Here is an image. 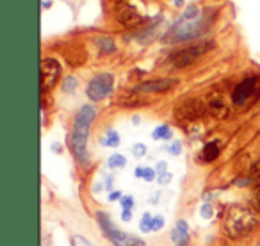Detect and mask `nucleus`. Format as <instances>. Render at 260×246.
Instances as JSON below:
<instances>
[{
	"mask_svg": "<svg viewBox=\"0 0 260 246\" xmlns=\"http://www.w3.org/2000/svg\"><path fill=\"white\" fill-rule=\"evenodd\" d=\"M94 116H96V109L93 105H82L79 109V112H77L75 121H73L70 146H72V152L75 153V157L80 163L87 161V138H89V131L94 121Z\"/></svg>",
	"mask_w": 260,
	"mask_h": 246,
	"instance_id": "obj_1",
	"label": "nucleus"
},
{
	"mask_svg": "<svg viewBox=\"0 0 260 246\" xmlns=\"http://www.w3.org/2000/svg\"><path fill=\"white\" fill-rule=\"evenodd\" d=\"M256 223H258V218H256L255 210L248 209V207L232 205L224 216V232L228 237L241 239L251 234Z\"/></svg>",
	"mask_w": 260,
	"mask_h": 246,
	"instance_id": "obj_2",
	"label": "nucleus"
},
{
	"mask_svg": "<svg viewBox=\"0 0 260 246\" xmlns=\"http://www.w3.org/2000/svg\"><path fill=\"white\" fill-rule=\"evenodd\" d=\"M214 47H216L214 41H200V43L189 45V47L180 48L178 52H175L170 57V63L173 68H187L192 63L198 61L202 55H205L209 50H212Z\"/></svg>",
	"mask_w": 260,
	"mask_h": 246,
	"instance_id": "obj_3",
	"label": "nucleus"
},
{
	"mask_svg": "<svg viewBox=\"0 0 260 246\" xmlns=\"http://www.w3.org/2000/svg\"><path fill=\"white\" fill-rule=\"evenodd\" d=\"M112 87H114V77L111 73H98L87 84V97L93 102H100L111 95Z\"/></svg>",
	"mask_w": 260,
	"mask_h": 246,
	"instance_id": "obj_4",
	"label": "nucleus"
},
{
	"mask_svg": "<svg viewBox=\"0 0 260 246\" xmlns=\"http://www.w3.org/2000/svg\"><path fill=\"white\" fill-rule=\"evenodd\" d=\"M207 111V105L203 104L200 98H187L184 100L177 109H175V116L180 121H194L200 119Z\"/></svg>",
	"mask_w": 260,
	"mask_h": 246,
	"instance_id": "obj_5",
	"label": "nucleus"
},
{
	"mask_svg": "<svg viewBox=\"0 0 260 246\" xmlns=\"http://www.w3.org/2000/svg\"><path fill=\"white\" fill-rule=\"evenodd\" d=\"M258 87H260L258 77H249V79H244L242 82H239L237 86H235L234 93H232V102H234L235 105H244L249 98L255 97Z\"/></svg>",
	"mask_w": 260,
	"mask_h": 246,
	"instance_id": "obj_6",
	"label": "nucleus"
},
{
	"mask_svg": "<svg viewBox=\"0 0 260 246\" xmlns=\"http://www.w3.org/2000/svg\"><path fill=\"white\" fill-rule=\"evenodd\" d=\"M59 79H61V65L52 57L43 59L41 63V89H52Z\"/></svg>",
	"mask_w": 260,
	"mask_h": 246,
	"instance_id": "obj_7",
	"label": "nucleus"
},
{
	"mask_svg": "<svg viewBox=\"0 0 260 246\" xmlns=\"http://www.w3.org/2000/svg\"><path fill=\"white\" fill-rule=\"evenodd\" d=\"M177 79H157V80H146V82L139 84L136 87V91L139 93H164V91H170L173 86H177Z\"/></svg>",
	"mask_w": 260,
	"mask_h": 246,
	"instance_id": "obj_8",
	"label": "nucleus"
},
{
	"mask_svg": "<svg viewBox=\"0 0 260 246\" xmlns=\"http://www.w3.org/2000/svg\"><path fill=\"white\" fill-rule=\"evenodd\" d=\"M118 20L123 23L125 27H138L143 23V16L141 13L136 8H132L130 4H121L118 8Z\"/></svg>",
	"mask_w": 260,
	"mask_h": 246,
	"instance_id": "obj_9",
	"label": "nucleus"
},
{
	"mask_svg": "<svg viewBox=\"0 0 260 246\" xmlns=\"http://www.w3.org/2000/svg\"><path fill=\"white\" fill-rule=\"evenodd\" d=\"M207 111L217 119H223L230 114V109H228L226 102H224V98L221 97V95H212V97L209 98V102H207Z\"/></svg>",
	"mask_w": 260,
	"mask_h": 246,
	"instance_id": "obj_10",
	"label": "nucleus"
},
{
	"mask_svg": "<svg viewBox=\"0 0 260 246\" xmlns=\"http://www.w3.org/2000/svg\"><path fill=\"white\" fill-rule=\"evenodd\" d=\"M96 220H98V223H100V227H102V230H104V234L107 235V237L111 239L112 242H116L123 235V232L119 230V228L116 227L114 223H112L107 212H96Z\"/></svg>",
	"mask_w": 260,
	"mask_h": 246,
	"instance_id": "obj_11",
	"label": "nucleus"
},
{
	"mask_svg": "<svg viewBox=\"0 0 260 246\" xmlns=\"http://www.w3.org/2000/svg\"><path fill=\"white\" fill-rule=\"evenodd\" d=\"M171 241L177 242V244H185L187 242V223L184 220L177 221L173 232H171Z\"/></svg>",
	"mask_w": 260,
	"mask_h": 246,
	"instance_id": "obj_12",
	"label": "nucleus"
},
{
	"mask_svg": "<svg viewBox=\"0 0 260 246\" xmlns=\"http://www.w3.org/2000/svg\"><path fill=\"white\" fill-rule=\"evenodd\" d=\"M219 152H221V148H219V143H216V141H210V143H207V145L203 146L202 159L205 161V163H212L214 159H217V157H219Z\"/></svg>",
	"mask_w": 260,
	"mask_h": 246,
	"instance_id": "obj_13",
	"label": "nucleus"
},
{
	"mask_svg": "<svg viewBox=\"0 0 260 246\" xmlns=\"http://www.w3.org/2000/svg\"><path fill=\"white\" fill-rule=\"evenodd\" d=\"M114 246H145V242L136 237V235H128L123 232V235L114 242Z\"/></svg>",
	"mask_w": 260,
	"mask_h": 246,
	"instance_id": "obj_14",
	"label": "nucleus"
},
{
	"mask_svg": "<svg viewBox=\"0 0 260 246\" xmlns=\"http://www.w3.org/2000/svg\"><path fill=\"white\" fill-rule=\"evenodd\" d=\"M96 45H98V48H100V52H105V54L116 50V45L111 38H100V40H96Z\"/></svg>",
	"mask_w": 260,
	"mask_h": 246,
	"instance_id": "obj_15",
	"label": "nucleus"
},
{
	"mask_svg": "<svg viewBox=\"0 0 260 246\" xmlns=\"http://www.w3.org/2000/svg\"><path fill=\"white\" fill-rule=\"evenodd\" d=\"M155 170H152V168H138L136 170V177L139 178H145L146 182H152L153 178H155Z\"/></svg>",
	"mask_w": 260,
	"mask_h": 246,
	"instance_id": "obj_16",
	"label": "nucleus"
},
{
	"mask_svg": "<svg viewBox=\"0 0 260 246\" xmlns=\"http://www.w3.org/2000/svg\"><path fill=\"white\" fill-rule=\"evenodd\" d=\"M153 139H170L171 138V131L168 125H160V127H157L155 131H153Z\"/></svg>",
	"mask_w": 260,
	"mask_h": 246,
	"instance_id": "obj_17",
	"label": "nucleus"
},
{
	"mask_svg": "<svg viewBox=\"0 0 260 246\" xmlns=\"http://www.w3.org/2000/svg\"><path fill=\"white\" fill-rule=\"evenodd\" d=\"M104 145L105 146H118L119 145V136H118V132L109 131L107 136H105V139H104Z\"/></svg>",
	"mask_w": 260,
	"mask_h": 246,
	"instance_id": "obj_18",
	"label": "nucleus"
},
{
	"mask_svg": "<svg viewBox=\"0 0 260 246\" xmlns=\"http://www.w3.org/2000/svg\"><path fill=\"white\" fill-rule=\"evenodd\" d=\"M77 82H79V80H77L75 77H72V75L66 77L64 82H62V91H64V93H73L77 87Z\"/></svg>",
	"mask_w": 260,
	"mask_h": 246,
	"instance_id": "obj_19",
	"label": "nucleus"
},
{
	"mask_svg": "<svg viewBox=\"0 0 260 246\" xmlns=\"http://www.w3.org/2000/svg\"><path fill=\"white\" fill-rule=\"evenodd\" d=\"M126 164V159L119 153H114V156L109 157V166L111 168H123Z\"/></svg>",
	"mask_w": 260,
	"mask_h": 246,
	"instance_id": "obj_20",
	"label": "nucleus"
},
{
	"mask_svg": "<svg viewBox=\"0 0 260 246\" xmlns=\"http://www.w3.org/2000/svg\"><path fill=\"white\" fill-rule=\"evenodd\" d=\"M152 223H153V218L150 214H143L141 221H139V227H141L143 232H152Z\"/></svg>",
	"mask_w": 260,
	"mask_h": 246,
	"instance_id": "obj_21",
	"label": "nucleus"
},
{
	"mask_svg": "<svg viewBox=\"0 0 260 246\" xmlns=\"http://www.w3.org/2000/svg\"><path fill=\"white\" fill-rule=\"evenodd\" d=\"M72 246H93V244H91L86 237H82V235H73V237H72Z\"/></svg>",
	"mask_w": 260,
	"mask_h": 246,
	"instance_id": "obj_22",
	"label": "nucleus"
},
{
	"mask_svg": "<svg viewBox=\"0 0 260 246\" xmlns=\"http://www.w3.org/2000/svg\"><path fill=\"white\" fill-rule=\"evenodd\" d=\"M162 227H164V218H162V216H155V218H153L152 232H153V230H160Z\"/></svg>",
	"mask_w": 260,
	"mask_h": 246,
	"instance_id": "obj_23",
	"label": "nucleus"
},
{
	"mask_svg": "<svg viewBox=\"0 0 260 246\" xmlns=\"http://www.w3.org/2000/svg\"><path fill=\"white\" fill-rule=\"evenodd\" d=\"M132 205H134V198L132 196H121V207L123 209H132Z\"/></svg>",
	"mask_w": 260,
	"mask_h": 246,
	"instance_id": "obj_24",
	"label": "nucleus"
},
{
	"mask_svg": "<svg viewBox=\"0 0 260 246\" xmlns=\"http://www.w3.org/2000/svg\"><path fill=\"white\" fill-rule=\"evenodd\" d=\"M200 212H202V216L205 218V220H209V218L212 216V207H210L209 203H205V205H202V209H200Z\"/></svg>",
	"mask_w": 260,
	"mask_h": 246,
	"instance_id": "obj_25",
	"label": "nucleus"
},
{
	"mask_svg": "<svg viewBox=\"0 0 260 246\" xmlns=\"http://www.w3.org/2000/svg\"><path fill=\"white\" fill-rule=\"evenodd\" d=\"M249 175H251V177H260V157L256 159V163L251 166V170H249Z\"/></svg>",
	"mask_w": 260,
	"mask_h": 246,
	"instance_id": "obj_26",
	"label": "nucleus"
},
{
	"mask_svg": "<svg viewBox=\"0 0 260 246\" xmlns=\"http://www.w3.org/2000/svg\"><path fill=\"white\" fill-rule=\"evenodd\" d=\"M253 205L260 210V186L255 189V193H253Z\"/></svg>",
	"mask_w": 260,
	"mask_h": 246,
	"instance_id": "obj_27",
	"label": "nucleus"
},
{
	"mask_svg": "<svg viewBox=\"0 0 260 246\" xmlns=\"http://www.w3.org/2000/svg\"><path fill=\"white\" fill-rule=\"evenodd\" d=\"M134 153H136V157H143L146 153V146L145 145H136L134 146Z\"/></svg>",
	"mask_w": 260,
	"mask_h": 246,
	"instance_id": "obj_28",
	"label": "nucleus"
},
{
	"mask_svg": "<svg viewBox=\"0 0 260 246\" xmlns=\"http://www.w3.org/2000/svg\"><path fill=\"white\" fill-rule=\"evenodd\" d=\"M157 182H159V184H162V186H166L168 182H171V173H162V175H159Z\"/></svg>",
	"mask_w": 260,
	"mask_h": 246,
	"instance_id": "obj_29",
	"label": "nucleus"
},
{
	"mask_svg": "<svg viewBox=\"0 0 260 246\" xmlns=\"http://www.w3.org/2000/svg\"><path fill=\"white\" fill-rule=\"evenodd\" d=\"M162 173H168V171H166V163L157 164V175H162Z\"/></svg>",
	"mask_w": 260,
	"mask_h": 246,
	"instance_id": "obj_30",
	"label": "nucleus"
},
{
	"mask_svg": "<svg viewBox=\"0 0 260 246\" xmlns=\"http://www.w3.org/2000/svg\"><path fill=\"white\" fill-rule=\"evenodd\" d=\"M123 221H130L132 220V212H130L128 209H123V216H121Z\"/></svg>",
	"mask_w": 260,
	"mask_h": 246,
	"instance_id": "obj_31",
	"label": "nucleus"
},
{
	"mask_svg": "<svg viewBox=\"0 0 260 246\" xmlns=\"http://www.w3.org/2000/svg\"><path fill=\"white\" fill-rule=\"evenodd\" d=\"M170 152L175 153V156L180 153V143H173V146H170Z\"/></svg>",
	"mask_w": 260,
	"mask_h": 246,
	"instance_id": "obj_32",
	"label": "nucleus"
},
{
	"mask_svg": "<svg viewBox=\"0 0 260 246\" xmlns=\"http://www.w3.org/2000/svg\"><path fill=\"white\" fill-rule=\"evenodd\" d=\"M109 198L114 202V200H121V195H119V193H111V196H109Z\"/></svg>",
	"mask_w": 260,
	"mask_h": 246,
	"instance_id": "obj_33",
	"label": "nucleus"
},
{
	"mask_svg": "<svg viewBox=\"0 0 260 246\" xmlns=\"http://www.w3.org/2000/svg\"><path fill=\"white\" fill-rule=\"evenodd\" d=\"M175 2V6H182V0H173Z\"/></svg>",
	"mask_w": 260,
	"mask_h": 246,
	"instance_id": "obj_34",
	"label": "nucleus"
}]
</instances>
